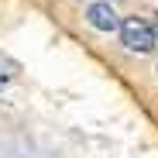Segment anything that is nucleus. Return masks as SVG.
I'll use <instances>...</instances> for the list:
<instances>
[{"label": "nucleus", "instance_id": "1", "mask_svg": "<svg viewBox=\"0 0 158 158\" xmlns=\"http://www.w3.org/2000/svg\"><path fill=\"white\" fill-rule=\"evenodd\" d=\"M120 41L127 52H138V55H151L158 48V31L144 17H124L120 21Z\"/></svg>", "mask_w": 158, "mask_h": 158}, {"label": "nucleus", "instance_id": "2", "mask_svg": "<svg viewBox=\"0 0 158 158\" xmlns=\"http://www.w3.org/2000/svg\"><path fill=\"white\" fill-rule=\"evenodd\" d=\"M86 21H89V28H96V31H120V17H117V10H114V4L110 0H96V4H89L86 7Z\"/></svg>", "mask_w": 158, "mask_h": 158}, {"label": "nucleus", "instance_id": "3", "mask_svg": "<svg viewBox=\"0 0 158 158\" xmlns=\"http://www.w3.org/2000/svg\"><path fill=\"white\" fill-rule=\"evenodd\" d=\"M10 83V62H0V89Z\"/></svg>", "mask_w": 158, "mask_h": 158}]
</instances>
